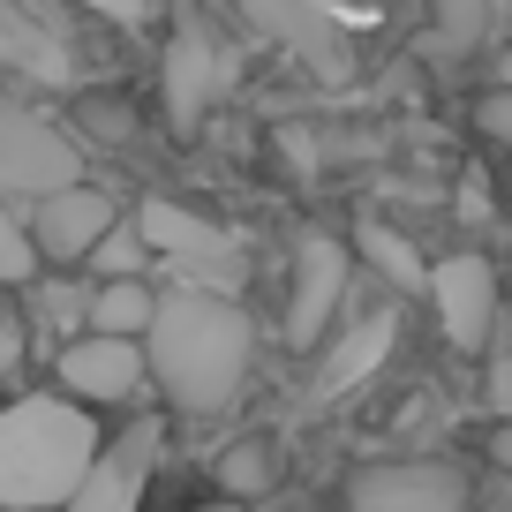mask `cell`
Masks as SVG:
<instances>
[{"mask_svg": "<svg viewBox=\"0 0 512 512\" xmlns=\"http://www.w3.org/2000/svg\"><path fill=\"white\" fill-rule=\"evenodd\" d=\"M354 249H362L369 264L384 272V287H392V294H422V272H430V264H422V249H415V241L400 234V226H384V219H362Z\"/></svg>", "mask_w": 512, "mask_h": 512, "instance_id": "15", "label": "cell"}, {"mask_svg": "<svg viewBox=\"0 0 512 512\" xmlns=\"http://www.w3.org/2000/svg\"><path fill=\"white\" fill-rule=\"evenodd\" d=\"M91 452H98V430L76 400H16L0 415V505L16 512L68 505Z\"/></svg>", "mask_w": 512, "mask_h": 512, "instance_id": "2", "label": "cell"}, {"mask_svg": "<svg viewBox=\"0 0 512 512\" xmlns=\"http://www.w3.org/2000/svg\"><path fill=\"white\" fill-rule=\"evenodd\" d=\"M83 302H91V294H76V287H46V294H38V317L61 332V324H76V317H83Z\"/></svg>", "mask_w": 512, "mask_h": 512, "instance_id": "23", "label": "cell"}, {"mask_svg": "<svg viewBox=\"0 0 512 512\" xmlns=\"http://www.w3.org/2000/svg\"><path fill=\"white\" fill-rule=\"evenodd\" d=\"M61 384L76 400H128L144 384V347L128 332H91L83 324V339L61 347Z\"/></svg>", "mask_w": 512, "mask_h": 512, "instance_id": "11", "label": "cell"}, {"mask_svg": "<svg viewBox=\"0 0 512 512\" xmlns=\"http://www.w3.org/2000/svg\"><path fill=\"white\" fill-rule=\"evenodd\" d=\"M151 452H159V430L151 422H136V430L121 437V445H98L91 452V467L76 475V490H68V505H83V512H128L136 497H144V467H151Z\"/></svg>", "mask_w": 512, "mask_h": 512, "instance_id": "12", "label": "cell"}, {"mask_svg": "<svg viewBox=\"0 0 512 512\" xmlns=\"http://www.w3.org/2000/svg\"><path fill=\"white\" fill-rule=\"evenodd\" d=\"M475 128L490 136V144H505V136H512V91H490V98H482V106H475Z\"/></svg>", "mask_w": 512, "mask_h": 512, "instance_id": "24", "label": "cell"}, {"mask_svg": "<svg viewBox=\"0 0 512 512\" xmlns=\"http://www.w3.org/2000/svg\"><path fill=\"white\" fill-rule=\"evenodd\" d=\"M16 354H23V339H16V324H0V369H16Z\"/></svg>", "mask_w": 512, "mask_h": 512, "instance_id": "26", "label": "cell"}, {"mask_svg": "<svg viewBox=\"0 0 512 512\" xmlns=\"http://www.w3.org/2000/svg\"><path fill=\"white\" fill-rule=\"evenodd\" d=\"M38 272V249H31V226H23V211L0 196V287H23V279Z\"/></svg>", "mask_w": 512, "mask_h": 512, "instance_id": "19", "label": "cell"}, {"mask_svg": "<svg viewBox=\"0 0 512 512\" xmlns=\"http://www.w3.org/2000/svg\"><path fill=\"white\" fill-rule=\"evenodd\" d=\"M392 339H400V317H392V309H377V317H362L354 332H339L332 354L317 362V392H324V400H347L354 384H362L369 369L392 354Z\"/></svg>", "mask_w": 512, "mask_h": 512, "instance_id": "14", "label": "cell"}, {"mask_svg": "<svg viewBox=\"0 0 512 512\" xmlns=\"http://www.w3.org/2000/svg\"><path fill=\"white\" fill-rule=\"evenodd\" d=\"M234 76H241L234 46H219V38H211L204 23L174 31V38H166V61H159L166 121H174V128H204V113L219 106L226 91H234Z\"/></svg>", "mask_w": 512, "mask_h": 512, "instance_id": "5", "label": "cell"}, {"mask_svg": "<svg viewBox=\"0 0 512 512\" xmlns=\"http://www.w3.org/2000/svg\"><path fill=\"white\" fill-rule=\"evenodd\" d=\"M91 16H106V23H128V31H144L151 16H159V0H83Z\"/></svg>", "mask_w": 512, "mask_h": 512, "instance_id": "22", "label": "cell"}, {"mask_svg": "<svg viewBox=\"0 0 512 512\" xmlns=\"http://www.w3.org/2000/svg\"><path fill=\"white\" fill-rule=\"evenodd\" d=\"M31 204V249L38 256H53V264H76L83 249H91V234L113 219V204L98 189H83V174L76 181H61V189H38V196H23Z\"/></svg>", "mask_w": 512, "mask_h": 512, "instance_id": "9", "label": "cell"}, {"mask_svg": "<svg viewBox=\"0 0 512 512\" xmlns=\"http://www.w3.org/2000/svg\"><path fill=\"white\" fill-rule=\"evenodd\" d=\"M234 8L272 38V46H287L309 76H324V83L354 76V38H347V23H339L324 0H234Z\"/></svg>", "mask_w": 512, "mask_h": 512, "instance_id": "4", "label": "cell"}, {"mask_svg": "<svg viewBox=\"0 0 512 512\" xmlns=\"http://www.w3.org/2000/svg\"><path fill=\"white\" fill-rule=\"evenodd\" d=\"M347 505L354 512H460L467 505V475L460 467H430V460H384L347 475Z\"/></svg>", "mask_w": 512, "mask_h": 512, "instance_id": "7", "label": "cell"}, {"mask_svg": "<svg viewBox=\"0 0 512 512\" xmlns=\"http://www.w3.org/2000/svg\"><path fill=\"white\" fill-rule=\"evenodd\" d=\"M339 294H347V249L309 234L302 249H294V302H287V339L294 347H317V339L332 332Z\"/></svg>", "mask_w": 512, "mask_h": 512, "instance_id": "10", "label": "cell"}, {"mask_svg": "<svg viewBox=\"0 0 512 512\" xmlns=\"http://www.w3.org/2000/svg\"><path fill=\"white\" fill-rule=\"evenodd\" d=\"M136 234H144V249H159L181 279H196V287H226V294H234L241 279H249V272H241V241L219 234L204 211L174 204V196H151V204L136 211Z\"/></svg>", "mask_w": 512, "mask_h": 512, "instance_id": "3", "label": "cell"}, {"mask_svg": "<svg viewBox=\"0 0 512 512\" xmlns=\"http://www.w3.org/2000/svg\"><path fill=\"white\" fill-rule=\"evenodd\" d=\"M482 400H490V415H512V354H505V339H482Z\"/></svg>", "mask_w": 512, "mask_h": 512, "instance_id": "21", "label": "cell"}, {"mask_svg": "<svg viewBox=\"0 0 512 512\" xmlns=\"http://www.w3.org/2000/svg\"><path fill=\"white\" fill-rule=\"evenodd\" d=\"M279 482V445H264V437H241V445L219 452V490L234 497H264Z\"/></svg>", "mask_w": 512, "mask_h": 512, "instance_id": "17", "label": "cell"}, {"mask_svg": "<svg viewBox=\"0 0 512 512\" xmlns=\"http://www.w3.org/2000/svg\"><path fill=\"white\" fill-rule=\"evenodd\" d=\"M144 332H151L144 369L159 377V392L181 415H219L241 392V377H249L256 332H249V309L226 287H196L189 279L174 294H151Z\"/></svg>", "mask_w": 512, "mask_h": 512, "instance_id": "1", "label": "cell"}, {"mask_svg": "<svg viewBox=\"0 0 512 512\" xmlns=\"http://www.w3.org/2000/svg\"><path fill=\"white\" fill-rule=\"evenodd\" d=\"M460 219H467V226L490 219V189H482V174H467V181H460Z\"/></svg>", "mask_w": 512, "mask_h": 512, "instance_id": "25", "label": "cell"}, {"mask_svg": "<svg viewBox=\"0 0 512 512\" xmlns=\"http://www.w3.org/2000/svg\"><path fill=\"white\" fill-rule=\"evenodd\" d=\"M482 31H490V0H437V46H445L452 61L475 53Z\"/></svg>", "mask_w": 512, "mask_h": 512, "instance_id": "18", "label": "cell"}, {"mask_svg": "<svg viewBox=\"0 0 512 512\" xmlns=\"http://www.w3.org/2000/svg\"><path fill=\"white\" fill-rule=\"evenodd\" d=\"M422 287H430L437 302V324H445V339L460 354H475L482 339L497 332V272H490V256H445L437 272H422Z\"/></svg>", "mask_w": 512, "mask_h": 512, "instance_id": "8", "label": "cell"}, {"mask_svg": "<svg viewBox=\"0 0 512 512\" xmlns=\"http://www.w3.org/2000/svg\"><path fill=\"white\" fill-rule=\"evenodd\" d=\"M83 174V151L68 144L53 121L23 106H0V196H38V189H61V181Z\"/></svg>", "mask_w": 512, "mask_h": 512, "instance_id": "6", "label": "cell"}, {"mask_svg": "<svg viewBox=\"0 0 512 512\" xmlns=\"http://www.w3.org/2000/svg\"><path fill=\"white\" fill-rule=\"evenodd\" d=\"M144 317H151V287H136V279H113V287H98L91 302H83V324H91V332H144Z\"/></svg>", "mask_w": 512, "mask_h": 512, "instance_id": "16", "label": "cell"}, {"mask_svg": "<svg viewBox=\"0 0 512 512\" xmlns=\"http://www.w3.org/2000/svg\"><path fill=\"white\" fill-rule=\"evenodd\" d=\"M0 68H16V76H31V83H53V91L76 83L68 46L31 16V8H16V0H0Z\"/></svg>", "mask_w": 512, "mask_h": 512, "instance_id": "13", "label": "cell"}, {"mask_svg": "<svg viewBox=\"0 0 512 512\" xmlns=\"http://www.w3.org/2000/svg\"><path fill=\"white\" fill-rule=\"evenodd\" d=\"M83 256H91V264H98V272H113V279H121V272H136V264H144V234H121V226H98V234H91V249H83Z\"/></svg>", "mask_w": 512, "mask_h": 512, "instance_id": "20", "label": "cell"}]
</instances>
